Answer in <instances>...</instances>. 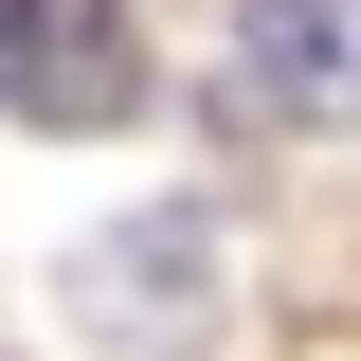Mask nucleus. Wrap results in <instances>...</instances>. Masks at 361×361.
Here are the masks:
<instances>
[{
	"mask_svg": "<svg viewBox=\"0 0 361 361\" xmlns=\"http://www.w3.org/2000/svg\"><path fill=\"white\" fill-rule=\"evenodd\" d=\"M199 307H217V217H127L73 253V325L90 343H199Z\"/></svg>",
	"mask_w": 361,
	"mask_h": 361,
	"instance_id": "obj_2",
	"label": "nucleus"
},
{
	"mask_svg": "<svg viewBox=\"0 0 361 361\" xmlns=\"http://www.w3.org/2000/svg\"><path fill=\"white\" fill-rule=\"evenodd\" d=\"M0 18H18V0H0Z\"/></svg>",
	"mask_w": 361,
	"mask_h": 361,
	"instance_id": "obj_4",
	"label": "nucleus"
},
{
	"mask_svg": "<svg viewBox=\"0 0 361 361\" xmlns=\"http://www.w3.org/2000/svg\"><path fill=\"white\" fill-rule=\"evenodd\" d=\"M127 90H145V37H127V0H18L0 18V127H127Z\"/></svg>",
	"mask_w": 361,
	"mask_h": 361,
	"instance_id": "obj_1",
	"label": "nucleus"
},
{
	"mask_svg": "<svg viewBox=\"0 0 361 361\" xmlns=\"http://www.w3.org/2000/svg\"><path fill=\"white\" fill-rule=\"evenodd\" d=\"M235 73L289 127H361V0H253L235 18Z\"/></svg>",
	"mask_w": 361,
	"mask_h": 361,
	"instance_id": "obj_3",
	"label": "nucleus"
}]
</instances>
